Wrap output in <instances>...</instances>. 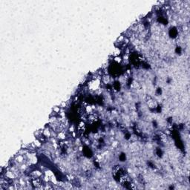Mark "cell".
<instances>
[{"mask_svg": "<svg viewBox=\"0 0 190 190\" xmlns=\"http://www.w3.org/2000/svg\"><path fill=\"white\" fill-rule=\"evenodd\" d=\"M42 176V172L40 170H33L31 173V178H40Z\"/></svg>", "mask_w": 190, "mask_h": 190, "instance_id": "obj_1", "label": "cell"}, {"mask_svg": "<svg viewBox=\"0 0 190 190\" xmlns=\"http://www.w3.org/2000/svg\"><path fill=\"white\" fill-rule=\"evenodd\" d=\"M42 135H44L46 138H51V137H52V131L51 130L50 128L45 127V128H43Z\"/></svg>", "mask_w": 190, "mask_h": 190, "instance_id": "obj_2", "label": "cell"}, {"mask_svg": "<svg viewBox=\"0 0 190 190\" xmlns=\"http://www.w3.org/2000/svg\"><path fill=\"white\" fill-rule=\"evenodd\" d=\"M25 154H18L15 157V161L16 163H19L22 164L24 163L25 161Z\"/></svg>", "mask_w": 190, "mask_h": 190, "instance_id": "obj_3", "label": "cell"}, {"mask_svg": "<svg viewBox=\"0 0 190 190\" xmlns=\"http://www.w3.org/2000/svg\"><path fill=\"white\" fill-rule=\"evenodd\" d=\"M57 137L58 139L60 140H65L66 139L67 135H66V132H65L64 130H62V131H60V132H59L57 133Z\"/></svg>", "mask_w": 190, "mask_h": 190, "instance_id": "obj_4", "label": "cell"}, {"mask_svg": "<svg viewBox=\"0 0 190 190\" xmlns=\"http://www.w3.org/2000/svg\"><path fill=\"white\" fill-rule=\"evenodd\" d=\"M122 54V50L119 47H116L114 49L113 52H112V55L114 57H120V54Z\"/></svg>", "mask_w": 190, "mask_h": 190, "instance_id": "obj_5", "label": "cell"}, {"mask_svg": "<svg viewBox=\"0 0 190 190\" xmlns=\"http://www.w3.org/2000/svg\"><path fill=\"white\" fill-rule=\"evenodd\" d=\"M88 120L91 122V123H94L95 121H97V119H98V117L96 114H89V117H88Z\"/></svg>", "mask_w": 190, "mask_h": 190, "instance_id": "obj_6", "label": "cell"}, {"mask_svg": "<svg viewBox=\"0 0 190 190\" xmlns=\"http://www.w3.org/2000/svg\"><path fill=\"white\" fill-rule=\"evenodd\" d=\"M85 129V125L84 121H81L78 125V131L80 132H83Z\"/></svg>", "mask_w": 190, "mask_h": 190, "instance_id": "obj_7", "label": "cell"}, {"mask_svg": "<svg viewBox=\"0 0 190 190\" xmlns=\"http://www.w3.org/2000/svg\"><path fill=\"white\" fill-rule=\"evenodd\" d=\"M85 111L88 114H93L94 111V106H87L85 108Z\"/></svg>", "mask_w": 190, "mask_h": 190, "instance_id": "obj_8", "label": "cell"}, {"mask_svg": "<svg viewBox=\"0 0 190 190\" xmlns=\"http://www.w3.org/2000/svg\"><path fill=\"white\" fill-rule=\"evenodd\" d=\"M102 83H105V84H109L110 83V77L109 76H107V75H105V76H103L102 77Z\"/></svg>", "mask_w": 190, "mask_h": 190, "instance_id": "obj_9", "label": "cell"}, {"mask_svg": "<svg viewBox=\"0 0 190 190\" xmlns=\"http://www.w3.org/2000/svg\"><path fill=\"white\" fill-rule=\"evenodd\" d=\"M114 61L117 63H120L122 61H123V59L122 57H115L114 58Z\"/></svg>", "mask_w": 190, "mask_h": 190, "instance_id": "obj_10", "label": "cell"}, {"mask_svg": "<svg viewBox=\"0 0 190 190\" xmlns=\"http://www.w3.org/2000/svg\"><path fill=\"white\" fill-rule=\"evenodd\" d=\"M69 131H70L71 132H74V127L73 126H70V127H69Z\"/></svg>", "mask_w": 190, "mask_h": 190, "instance_id": "obj_11", "label": "cell"}]
</instances>
